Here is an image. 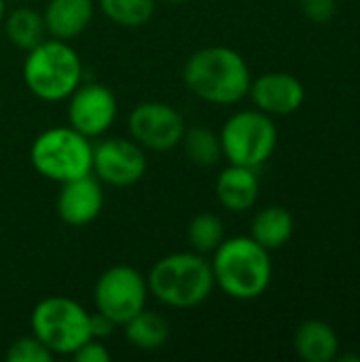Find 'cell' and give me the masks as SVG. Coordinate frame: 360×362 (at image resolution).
Here are the masks:
<instances>
[{
    "label": "cell",
    "instance_id": "obj_1",
    "mask_svg": "<svg viewBox=\"0 0 360 362\" xmlns=\"http://www.w3.org/2000/svg\"><path fill=\"white\" fill-rule=\"evenodd\" d=\"M182 81L199 100L229 106L248 95L252 76L246 59L236 49L204 47L187 59Z\"/></svg>",
    "mask_w": 360,
    "mask_h": 362
},
{
    "label": "cell",
    "instance_id": "obj_2",
    "mask_svg": "<svg viewBox=\"0 0 360 362\" xmlns=\"http://www.w3.org/2000/svg\"><path fill=\"white\" fill-rule=\"evenodd\" d=\"M214 284L231 299L252 301L261 297L272 282L274 267L269 250L248 235L223 240L210 261Z\"/></svg>",
    "mask_w": 360,
    "mask_h": 362
},
{
    "label": "cell",
    "instance_id": "obj_3",
    "mask_svg": "<svg viewBox=\"0 0 360 362\" xmlns=\"http://www.w3.org/2000/svg\"><path fill=\"white\" fill-rule=\"evenodd\" d=\"M146 284L163 305L189 310L210 297L214 288L212 265L199 252H174L153 265Z\"/></svg>",
    "mask_w": 360,
    "mask_h": 362
},
{
    "label": "cell",
    "instance_id": "obj_4",
    "mask_svg": "<svg viewBox=\"0 0 360 362\" xmlns=\"http://www.w3.org/2000/svg\"><path fill=\"white\" fill-rule=\"evenodd\" d=\"M83 64L66 40H42L28 51L23 62V83L42 102H62L81 85Z\"/></svg>",
    "mask_w": 360,
    "mask_h": 362
},
{
    "label": "cell",
    "instance_id": "obj_5",
    "mask_svg": "<svg viewBox=\"0 0 360 362\" xmlns=\"http://www.w3.org/2000/svg\"><path fill=\"white\" fill-rule=\"evenodd\" d=\"M30 161L40 176L68 182L91 174L93 146L74 127H51L32 142Z\"/></svg>",
    "mask_w": 360,
    "mask_h": 362
},
{
    "label": "cell",
    "instance_id": "obj_6",
    "mask_svg": "<svg viewBox=\"0 0 360 362\" xmlns=\"http://www.w3.org/2000/svg\"><path fill=\"white\" fill-rule=\"evenodd\" d=\"M30 327L34 337L51 352L59 356H72L89 335V314L85 308L68 297L42 299L32 316Z\"/></svg>",
    "mask_w": 360,
    "mask_h": 362
},
{
    "label": "cell",
    "instance_id": "obj_7",
    "mask_svg": "<svg viewBox=\"0 0 360 362\" xmlns=\"http://www.w3.org/2000/svg\"><path fill=\"white\" fill-rule=\"evenodd\" d=\"M278 129L269 115L257 110H240L227 119L221 132L223 157L233 165L257 170L276 151Z\"/></svg>",
    "mask_w": 360,
    "mask_h": 362
},
{
    "label": "cell",
    "instance_id": "obj_8",
    "mask_svg": "<svg viewBox=\"0 0 360 362\" xmlns=\"http://www.w3.org/2000/svg\"><path fill=\"white\" fill-rule=\"evenodd\" d=\"M149 297L146 278L129 267V265H115L106 269L93 288L95 310L106 314L117 325H125L138 312L144 310Z\"/></svg>",
    "mask_w": 360,
    "mask_h": 362
},
{
    "label": "cell",
    "instance_id": "obj_9",
    "mask_svg": "<svg viewBox=\"0 0 360 362\" xmlns=\"http://www.w3.org/2000/svg\"><path fill=\"white\" fill-rule=\"evenodd\" d=\"M132 140L149 151H170L180 144L187 129L182 115L166 102H142L127 119Z\"/></svg>",
    "mask_w": 360,
    "mask_h": 362
},
{
    "label": "cell",
    "instance_id": "obj_10",
    "mask_svg": "<svg viewBox=\"0 0 360 362\" xmlns=\"http://www.w3.org/2000/svg\"><path fill=\"white\" fill-rule=\"evenodd\" d=\"M100 182L110 187H132L142 180L146 172L144 148L136 140L127 138H108L93 146V163Z\"/></svg>",
    "mask_w": 360,
    "mask_h": 362
},
{
    "label": "cell",
    "instance_id": "obj_11",
    "mask_svg": "<svg viewBox=\"0 0 360 362\" xmlns=\"http://www.w3.org/2000/svg\"><path fill=\"white\" fill-rule=\"evenodd\" d=\"M117 117L115 93L100 83L79 85L68 98V121L70 127L87 138H98L110 129Z\"/></svg>",
    "mask_w": 360,
    "mask_h": 362
},
{
    "label": "cell",
    "instance_id": "obj_12",
    "mask_svg": "<svg viewBox=\"0 0 360 362\" xmlns=\"http://www.w3.org/2000/svg\"><path fill=\"white\" fill-rule=\"evenodd\" d=\"M248 95L261 112L269 117H286L299 110L306 102V87L289 72H265L250 83Z\"/></svg>",
    "mask_w": 360,
    "mask_h": 362
},
{
    "label": "cell",
    "instance_id": "obj_13",
    "mask_svg": "<svg viewBox=\"0 0 360 362\" xmlns=\"http://www.w3.org/2000/svg\"><path fill=\"white\" fill-rule=\"evenodd\" d=\"M104 206V191L91 174L62 182L57 197V214L70 227H83L95 221Z\"/></svg>",
    "mask_w": 360,
    "mask_h": 362
},
{
    "label": "cell",
    "instance_id": "obj_14",
    "mask_svg": "<svg viewBox=\"0 0 360 362\" xmlns=\"http://www.w3.org/2000/svg\"><path fill=\"white\" fill-rule=\"evenodd\" d=\"M216 199L229 212H246L259 199V178L252 168L229 165L216 178Z\"/></svg>",
    "mask_w": 360,
    "mask_h": 362
},
{
    "label": "cell",
    "instance_id": "obj_15",
    "mask_svg": "<svg viewBox=\"0 0 360 362\" xmlns=\"http://www.w3.org/2000/svg\"><path fill=\"white\" fill-rule=\"evenodd\" d=\"M93 17V0H49L42 13L47 34L70 40L87 30Z\"/></svg>",
    "mask_w": 360,
    "mask_h": 362
},
{
    "label": "cell",
    "instance_id": "obj_16",
    "mask_svg": "<svg viewBox=\"0 0 360 362\" xmlns=\"http://www.w3.org/2000/svg\"><path fill=\"white\" fill-rule=\"evenodd\" d=\"M295 352L306 362H331L339 352V337L325 320H306L295 331Z\"/></svg>",
    "mask_w": 360,
    "mask_h": 362
},
{
    "label": "cell",
    "instance_id": "obj_17",
    "mask_svg": "<svg viewBox=\"0 0 360 362\" xmlns=\"http://www.w3.org/2000/svg\"><path fill=\"white\" fill-rule=\"evenodd\" d=\"M295 231L293 214L282 206H269L257 212L250 227V238L267 250L282 248Z\"/></svg>",
    "mask_w": 360,
    "mask_h": 362
},
{
    "label": "cell",
    "instance_id": "obj_18",
    "mask_svg": "<svg viewBox=\"0 0 360 362\" xmlns=\"http://www.w3.org/2000/svg\"><path fill=\"white\" fill-rule=\"evenodd\" d=\"M125 337L127 341L138 350H159L170 339V325L161 314L142 310L134 318H129L125 325Z\"/></svg>",
    "mask_w": 360,
    "mask_h": 362
},
{
    "label": "cell",
    "instance_id": "obj_19",
    "mask_svg": "<svg viewBox=\"0 0 360 362\" xmlns=\"http://www.w3.org/2000/svg\"><path fill=\"white\" fill-rule=\"evenodd\" d=\"M4 32H6V38L11 40V45L17 49H23V51L34 49L36 45H40L47 38V28H45L42 15L30 6L15 8L4 19Z\"/></svg>",
    "mask_w": 360,
    "mask_h": 362
},
{
    "label": "cell",
    "instance_id": "obj_20",
    "mask_svg": "<svg viewBox=\"0 0 360 362\" xmlns=\"http://www.w3.org/2000/svg\"><path fill=\"white\" fill-rule=\"evenodd\" d=\"M180 144H182L185 155L189 157V161L199 165V168H212L223 157L221 136H216L212 129L202 127V125L185 129Z\"/></svg>",
    "mask_w": 360,
    "mask_h": 362
},
{
    "label": "cell",
    "instance_id": "obj_21",
    "mask_svg": "<svg viewBox=\"0 0 360 362\" xmlns=\"http://www.w3.org/2000/svg\"><path fill=\"white\" fill-rule=\"evenodd\" d=\"M187 240L193 248V252L199 255H210L214 252L223 240H225V225L223 221L212 214V212H202L197 216H193V221L189 223L187 229Z\"/></svg>",
    "mask_w": 360,
    "mask_h": 362
},
{
    "label": "cell",
    "instance_id": "obj_22",
    "mask_svg": "<svg viewBox=\"0 0 360 362\" xmlns=\"http://www.w3.org/2000/svg\"><path fill=\"white\" fill-rule=\"evenodd\" d=\"M104 15L123 28H140L155 15V0H100Z\"/></svg>",
    "mask_w": 360,
    "mask_h": 362
},
{
    "label": "cell",
    "instance_id": "obj_23",
    "mask_svg": "<svg viewBox=\"0 0 360 362\" xmlns=\"http://www.w3.org/2000/svg\"><path fill=\"white\" fill-rule=\"evenodd\" d=\"M51 358H53V354L34 335L13 341L6 352L8 362H49Z\"/></svg>",
    "mask_w": 360,
    "mask_h": 362
},
{
    "label": "cell",
    "instance_id": "obj_24",
    "mask_svg": "<svg viewBox=\"0 0 360 362\" xmlns=\"http://www.w3.org/2000/svg\"><path fill=\"white\" fill-rule=\"evenodd\" d=\"M303 15L314 23H327L337 13V0H301Z\"/></svg>",
    "mask_w": 360,
    "mask_h": 362
},
{
    "label": "cell",
    "instance_id": "obj_25",
    "mask_svg": "<svg viewBox=\"0 0 360 362\" xmlns=\"http://www.w3.org/2000/svg\"><path fill=\"white\" fill-rule=\"evenodd\" d=\"M72 358L76 362H110V352L102 344V339H87L74 354Z\"/></svg>",
    "mask_w": 360,
    "mask_h": 362
},
{
    "label": "cell",
    "instance_id": "obj_26",
    "mask_svg": "<svg viewBox=\"0 0 360 362\" xmlns=\"http://www.w3.org/2000/svg\"><path fill=\"white\" fill-rule=\"evenodd\" d=\"M117 327L119 325L115 320H110L106 314H102L98 310H95V314H89V335L93 339H108Z\"/></svg>",
    "mask_w": 360,
    "mask_h": 362
},
{
    "label": "cell",
    "instance_id": "obj_27",
    "mask_svg": "<svg viewBox=\"0 0 360 362\" xmlns=\"http://www.w3.org/2000/svg\"><path fill=\"white\" fill-rule=\"evenodd\" d=\"M4 13H6V0H0V23L4 21Z\"/></svg>",
    "mask_w": 360,
    "mask_h": 362
},
{
    "label": "cell",
    "instance_id": "obj_28",
    "mask_svg": "<svg viewBox=\"0 0 360 362\" xmlns=\"http://www.w3.org/2000/svg\"><path fill=\"white\" fill-rule=\"evenodd\" d=\"M168 2H185V0H168Z\"/></svg>",
    "mask_w": 360,
    "mask_h": 362
},
{
    "label": "cell",
    "instance_id": "obj_29",
    "mask_svg": "<svg viewBox=\"0 0 360 362\" xmlns=\"http://www.w3.org/2000/svg\"><path fill=\"white\" fill-rule=\"evenodd\" d=\"M13 2H30V0H13Z\"/></svg>",
    "mask_w": 360,
    "mask_h": 362
}]
</instances>
